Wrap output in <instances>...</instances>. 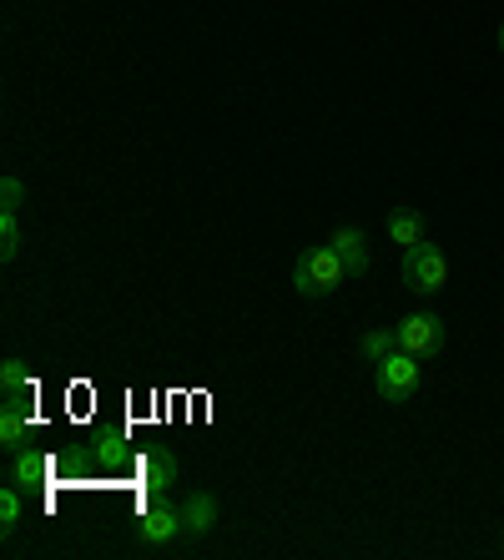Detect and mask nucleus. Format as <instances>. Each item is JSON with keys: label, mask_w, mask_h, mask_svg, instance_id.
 Here are the masks:
<instances>
[{"label": "nucleus", "mask_w": 504, "mask_h": 560, "mask_svg": "<svg viewBox=\"0 0 504 560\" xmlns=\"http://www.w3.org/2000/svg\"><path fill=\"white\" fill-rule=\"evenodd\" d=\"M349 283V268H343V258H338L333 248H303L293 262V288L303 293V299H328V293H338V288Z\"/></svg>", "instance_id": "1"}, {"label": "nucleus", "mask_w": 504, "mask_h": 560, "mask_svg": "<svg viewBox=\"0 0 504 560\" xmlns=\"http://www.w3.org/2000/svg\"><path fill=\"white\" fill-rule=\"evenodd\" d=\"M0 237H5V243H0V258L11 262L15 258V248H21V222H15V212L5 208V218H0Z\"/></svg>", "instance_id": "12"}, {"label": "nucleus", "mask_w": 504, "mask_h": 560, "mask_svg": "<svg viewBox=\"0 0 504 560\" xmlns=\"http://www.w3.org/2000/svg\"><path fill=\"white\" fill-rule=\"evenodd\" d=\"M399 349V339H394V328H368L359 339V353L368 359V364H378V359H388V353Z\"/></svg>", "instance_id": "10"}, {"label": "nucleus", "mask_w": 504, "mask_h": 560, "mask_svg": "<svg viewBox=\"0 0 504 560\" xmlns=\"http://www.w3.org/2000/svg\"><path fill=\"white\" fill-rule=\"evenodd\" d=\"M388 237H394V248H403V253H414L419 243H429V222H424V212H414V208H394V212H388Z\"/></svg>", "instance_id": "8"}, {"label": "nucleus", "mask_w": 504, "mask_h": 560, "mask_svg": "<svg viewBox=\"0 0 504 560\" xmlns=\"http://www.w3.org/2000/svg\"><path fill=\"white\" fill-rule=\"evenodd\" d=\"M0 192H5V208H21V183H15V177H5V187H0Z\"/></svg>", "instance_id": "13"}, {"label": "nucleus", "mask_w": 504, "mask_h": 560, "mask_svg": "<svg viewBox=\"0 0 504 560\" xmlns=\"http://www.w3.org/2000/svg\"><path fill=\"white\" fill-rule=\"evenodd\" d=\"M21 515H26V500H21V485H5V490H0V530H5V540H11L15 535V525H21Z\"/></svg>", "instance_id": "11"}, {"label": "nucleus", "mask_w": 504, "mask_h": 560, "mask_svg": "<svg viewBox=\"0 0 504 560\" xmlns=\"http://www.w3.org/2000/svg\"><path fill=\"white\" fill-rule=\"evenodd\" d=\"M500 51H504V26H500Z\"/></svg>", "instance_id": "14"}, {"label": "nucleus", "mask_w": 504, "mask_h": 560, "mask_svg": "<svg viewBox=\"0 0 504 560\" xmlns=\"http://www.w3.org/2000/svg\"><path fill=\"white\" fill-rule=\"evenodd\" d=\"M137 535H142V546L152 550H167L177 535H187V525H181V510L167 505V500H156V505L142 510V525H137Z\"/></svg>", "instance_id": "5"}, {"label": "nucleus", "mask_w": 504, "mask_h": 560, "mask_svg": "<svg viewBox=\"0 0 504 560\" xmlns=\"http://www.w3.org/2000/svg\"><path fill=\"white\" fill-rule=\"evenodd\" d=\"M177 480V459L167 455V450H152V455H137V465H131V490L137 495H146V490H167V485Z\"/></svg>", "instance_id": "6"}, {"label": "nucleus", "mask_w": 504, "mask_h": 560, "mask_svg": "<svg viewBox=\"0 0 504 560\" xmlns=\"http://www.w3.org/2000/svg\"><path fill=\"white\" fill-rule=\"evenodd\" d=\"M328 248L343 258L349 278H363V273H368V237H363V228H333Z\"/></svg>", "instance_id": "7"}, {"label": "nucleus", "mask_w": 504, "mask_h": 560, "mask_svg": "<svg viewBox=\"0 0 504 560\" xmlns=\"http://www.w3.org/2000/svg\"><path fill=\"white\" fill-rule=\"evenodd\" d=\"M419 364H424V359H414V353H403V349L378 359V374H374L378 399H384V405H403V399L419 389Z\"/></svg>", "instance_id": "2"}, {"label": "nucleus", "mask_w": 504, "mask_h": 560, "mask_svg": "<svg viewBox=\"0 0 504 560\" xmlns=\"http://www.w3.org/2000/svg\"><path fill=\"white\" fill-rule=\"evenodd\" d=\"M394 339H399L403 353H414V359H434L444 349V318L434 313H409L399 328H394Z\"/></svg>", "instance_id": "4"}, {"label": "nucleus", "mask_w": 504, "mask_h": 560, "mask_svg": "<svg viewBox=\"0 0 504 560\" xmlns=\"http://www.w3.org/2000/svg\"><path fill=\"white\" fill-rule=\"evenodd\" d=\"M403 283L414 288V293H439L449 288V258H444L434 243H419L414 253H403Z\"/></svg>", "instance_id": "3"}, {"label": "nucleus", "mask_w": 504, "mask_h": 560, "mask_svg": "<svg viewBox=\"0 0 504 560\" xmlns=\"http://www.w3.org/2000/svg\"><path fill=\"white\" fill-rule=\"evenodd\" d=\"M181 525H187V535H208V530H218L222 525V505H218V495H202L197 490L187 505H181Z\"/></svg>", "instance_id": "9"}]
</instances>
